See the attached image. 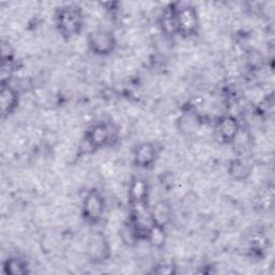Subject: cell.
I'll list each match as a JSON object with an SVG mask.
<instances>
[{"mask_svg": "<svg viewBox=\"0 0 275 275\" xmlns=\"http://www.w3.org/2000/svg\"><path fill=\"white\" fill-rule=\"evenodd\" d=\"M176 26H178L183 32L190 33L193 32L198 23V16L197 13L192 8H184L180 10L175 18Z\"/></svg>", "mask_w": 275, "mask_h": 275, "instance_id": "obj_1", "label": "cell"}, {"mask_svg": "<svg viewBox=\"0 0 275 275\" xmlns=\"http://www.w3.org/2000/svg\"><path fill=\"white\" fill-rule=\"evenodd\" d=\"M89 44L97 53H109L114 46V39L107 31H96L89 39Z\"/></svg>", "mask_w": 275, "mask_h": 275, "instance_id": "obj_2", "label": "cell"}, {"mask_svg": "<svg viewBox=\"0 0 275 275\" xmlns=\"http://www.w3.org/2000/svg\"><path fill=\"white\" fill-rule=\"evenodd\" d=\"M103 211L102 200L97 194H90L84 202V212L91 221H97Z\"/></svg>", "mask_w": 275, "mask_h": 275, "instance_id": "obj_3", "label": "cell"}, {"mask_svg": "<svg viewBox=\"0 0 275 275\" xmlns=\"http://www.w3.org/2000/svg\"><path fill=\"white\" fill-rule=\"evenodd\" d=\"M59 23L62 29L68 33H73L77 30L80 24V16L72 9L62 11L59 16Z\"/></svg>", "mask_w": 275, "mask_h": 275, "instance_id": "obj_4", "label": "cell"}, {"mask_svg": "<svg viewBox=\"0 0 275 275\" xmlns=\"http://www.w3.org/2000/svg\"><path fill=\"white\" fill-rule=\"evenodd\" d=\"M110 138V130L105 125H97L90 130L88 142L91 146H101Z\"/></svg>", "mask_w": 275, "mask_h": 275, "instance_id": "obj_5", "label": "cell"}, {"mask_svg": "<svg viewBox=\"0 0 275 275\" xmlns=\"http://www.w3.org/2000/svg\"><path fill=\"white\" fill-rule=\"evenodd\" d=\"M218 130H220L221 136L226 140L235 139L239 132V126L235 118L227 117L223 119L218 126Z\"/></svg>", "mask_w": 275, "mask_h": 275, "instance_id": "obj_6", "label": "cell"}, {"mask_svg": "<svg viewBox=\"0 0 275 275\" xmlns=\"http://www.w3.org/2000/svg\"><path fill=\"white\" fill-rule=\"evenodd\" d=\"M155 150L150 144L141 145L136 152V160L141 166L150 165L155 158Z\"/></svg>", "mask_w": 275, "mask_h": 275, "instance_id": "obj_7", "label": "cell"}, {"mask_svg": "<svg viewBox=\"0 0 275 275\" xmlns=\"http://www.w3.org/2000/svg\"><path fill=\"white\" fill-rule=\"evenodd\" d=\"M169 218H170V209L166 203L160 202L157 203L156 207L154 208L153 212V221L156 222L157 225H165Z\"/></svg>", "mask_w": 275, "mask_h": 275, "instance_id": "obj_8", "label": "cell"}, {"mask_svg": "<svg viewBox=\"0 0 275 275\" xmlns=\"http://www.w3.org/2000/svg\"><path fill=\"white\" fill-rule=\"evenodd\" d=\"M130 195L136 203L142 202L147 195V187L145 183L141 180L133 181L130 186Z\"/></svg>", "mask_w": 275, "mask_h": 275, "instance_id": "obj_9", "label": "cell"}, {"mask_svg": "<svg viewBox=\"0 0 275 275\" xmlns=\"http://www.w3.org/2000/svg\"><path fill=\"white\" fill-rule=\"evenodd\" d=\"M104 240L99 236L97 235L90 239V242L88 245V250L90 255L93 257H99L103 255L104 252Z\"/></svg>", "mask_w": 275, "mask_h": 275, "instance_id": "obj_10", "label": "cell"}, {"mask_svg": "<svg viewBox=\"0 0 275 275\" xmlns=\"http://www.w3.org/2000/svg\"><path fill=\"white\" fill-rule=\"evenodd\" d=\"M15 93L10 88L8 89H3L1 93V109L3 112H8L10 111L14 104H15Z\"/></svg>", "mask_w": 275, "mask_h": 275, "instance_id": "obj_11", "label": "cell"}, {"mask_svg": "<svg viewBox=\"0 0 275 275\" xmlns=\"http://www.w3.org/2000/svg\"><path fill=\"white\" fill-rule=\"evenodd\" d=\"M150 239L155 246H160L165 242L164 230L160 225L154 226L152 229H150Z\"/></svg>", "mask_w": 275, "mask_h": 275, "instance_id": "obj_12", "label": "cell"}, {"mask_svg": "<svg viewBox=\"0 0 275 275\" xmlns=\"http://www.w3.org/2000/svg\"><path fill=\"white\" fill-rule=\"evenodd\" d=\"M231 171H232V174L235 175V178L243 179L249 174L250 168L244 163H242V161H237V163H235V165L232 166Z\"/></svg>", "mask_w": 275, "mask_h": 275, "instance_id": "obj_13", "label": "cell"}, {"mask_svg": "<svg viewBox=\"0 0 275 275\" xmlns=\"http://www.w3.org/2000/svg\"><path fill=\"white\" fill-rule=\"evenodd\" d=\"M135 231H133L131 228L127 227V226H122L121 227V237L122 240L125 243L131 244L135 240Z\"/></svg>", "mask_w": 275, "mask_h": 275, "instance_id": "obj_14", "label": "cell"}, {"mask_svg": "<svg viewBox=\"0 0 275 275\" xmlns=\"http://www.w3.org/2000/svg\"><path fill=\"white\" fill-rule=\"evenodd\" d=\"M8 270L12 274H22L24 273V267L19 260L12 259L8 263Z\"/></svg>", "mask_w": 275, "mask_h": 275, "instance_id": "obj_15", "label": "cell"}]
</instances>
